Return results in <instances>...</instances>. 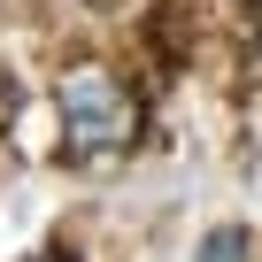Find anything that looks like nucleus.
I'll return each instance as SVG.
<instances>
[{"label":"nucleus","mask_w":262,"mask_h":262,"mask_svg":"<svg viewBox=\"0 0 262 262\" xmlns=\"http://www.w3.org/2000/svg\"><path fill=\"white\" fill-rule=\"evenodd\" d=\"M54 108H62V139L70 155H116L131 147V100L108 70H70L54 85Z\"/></svg>","instance_id":"nucleus-1"},{"label":"nucleus","mask_w":262,"mask_h":262,"mask_svg":"<svg viewBox=\"0 0 262 262\" xmlns=\"http://www.w3.org/2000/svg\"><path fill=\"white\" fill-rule=\"evenodd\" d=\"M39 262H70V254H39Z\"/></svg>","instance_id":"nucleus-3"},{"label":"nucleus","mask_w":262,"mask_h":262,"mask_svg":"<svg viewBox=\"0 0 262 262\" xmlns=\"http://www.w3.org/2000/svg\"><path fill=\"white\" fill-rule=\"evenodd\" d=\"M193 262H254V231H247V224H216Z\"/></svg>","instance_id":"nucleus-2"}]
</instances>
